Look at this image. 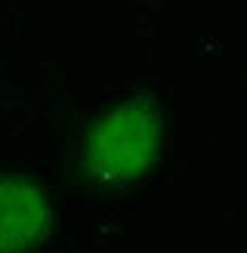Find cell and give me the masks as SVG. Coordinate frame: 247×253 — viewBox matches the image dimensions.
I'll return each mask as SVG.
<instances>
[{
    "label": "cell",
    "mask_w": 247,
    "mask_h": 253,
    "mask_svg": "<svg viewBox=\"0 0 247 253\" xmlns=\"http://www.w3.org/2000/svg\"><path fill=\"white\" fill-rule=\"evenodd\" d=\"M164 148V115L152 96H130L105 108L86 126L81 170L99 188H130L158 164Z\"/></svg>",
    "instance_id": "6da1fadb"
},
{
    "label": "cell",
    "mask_w": 247,
    "mask_h": 253,
    "mask_svg": "<svg viewBox=\"0 0 247 253\" xmlns=\"http://www.w3.org/2000/svg\"><path fill=\"white\" fill-rule=\"evenodd\" d=\"M56 207L31 176L0 173V253H34L53 235Z\"/></svg>",
    "instance_id": "7a4b0ae2"
}]
</instances>
